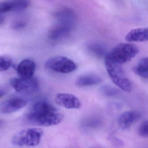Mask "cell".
<instances>
[{"instance_id":"cell-1","label":"cell","mask_w":148,"mask_h":148,"mask_svg":"<svg viewBox=\"0 0 148 148\" xmlns=\"http://www.w3.org/2000/svg\"><path fill=\"white\" fill-rule=\"evenodd\" d=\"M64 118V115L58 112L53 105L44 100L34 103L26 116L27 120L30 123L42 126L58 124Z\"/></svg>"},{"instance_id":"cell-2","label":"cell","mask_w":148,"mask_h":148,"mask_svg":"<svg viewBox=\"0 0 148 148\" xmlns=\"http://www.w3.org/2000/svg\"><path fill=\"white\" fill-rule=\"evenodd\" d=\"M139 52L137 46L132 43H120L107 53L104 58L119 64L127 63Z\"/></svg>"},{"instance_id":"cell-3","label":"cell","mask_w":148,"mask_h":148,"mask_svg":"<svg viewBox=\"0 0 148 148\" xmlns=\"http://www.w3.org/2000/svg\"><path fill=\"white\" fill-rule=\"evenodd\" d=\"M105 66L109 77L116 86L127 92H130L132 86L121 64L104 58Z\"/></svg>"},{"instance_id":"cell-4","label":"cell","mask_w":148,"mask_h":148,"mask_svg":"<svg viewBox=\"0 0 148 148\" xmlns=\"http://www.w3.org/2000/svg\"><path fill=\"white\" fill-rule=\"evenodd\" d=\"M44 134L40 128H27L20 131L12 139L14 145L18 146H35L38 145Z\"/></svg>"},{"instance_id":"cell-5","label":"cell","mask_w":148,"mask_h":148,"mask_svg":"<svg viewBox=\"0 0 148 148\" xmlns=\"http://www.w3.org/2000/svg\"><path fill=\"white\" fill-rule=\"evenodd\" d=\"M46 68L53 71L69 73L77 69L76 64L71 60L64 56H56L48 59L45 63Z\"/></svg>"},{"instance_id":"cell-6","label":"cell","mask_w":148,"mask_h":148,"mask_svg":"<svg viewBox=\"0 0 148 148\" xmlns=\"http://www.w3.org/2000/svg\"><path fill=\"white\" fill-rule=\"evenodd\" d=\"M10 84L17 92L22 93H32L38 91L39 84L37 78L15 77L10 80Z\"/></svg>"},{"instance_id":"cell-7","label":"cell","mask_w":148,"mask_h":148,"mask_svg":"<svg viewBox=\"0 0 148 148\" xmlns=\"http://www.w3.org/2000/svg\"><path fill=\"white\" fill-rule=\"evenodd\" d=\"M55 102L58 105L68 109H79L81 104L77 97L69 93H60L56 95Z\"/></svg>"},{"instance_id":"cell-8","label":"cell","mask_w":148,"mask_h":148,"mask_svg":"<svg viewBox=\"0 0 148 148\" xmlns=\"http://www.w3.org/2000/svg\"><path fill=\"white\" fill-rule=\"evenodd\" d=\"M27 104V101L24 99L12 98L1 103L0 106L1 112L4 114L13 113L25 107Z\"/></svg>"},{"instance_id":"cell-9","label":"cell","mask_w":148,"mask_h":148,"mask_svg":"<svg viewBox=\"0 0 148 148\" xmlns=\"http://www.w3.org/2000/svg\"><path fill=\"white\" fill-rule=\"evenodd\" d=\"M141 117L139 112L136 110L125 111L119 115L118 119V124L123 130L130 129L132 125L137 122Z\"/></svg>"},{"instance_id":"cell-10","label":"cell","mask_w":148,"mask_h":148,"mask_svg":"<svg viewBox=\"0 0 148 148\" xmlns=\"http://www.w3.org/2000/svg\"><path fill=\"white\" fill-rule=\"evenodd\" d=\"M57 25L72 30L76 21L75 14L69 9H62L56 14Z\"/></svg>"},{"instance_id":"cell-11","label":"cell","mask_w":148,"mask_h":148,"mask_svg":"<svg viewBox=\"0 0 148 148\" xmlns=\"http://www.w3.org/2000/svg\"><path fill=\"white\" fill-rule=\"evenodd\" d=\"M29 5L27 0H11L3 1L0 4V12L5 13L11 11H20L26 8Z\"/></svg>"},{"instance_id":"cell-12","label":"cell","mask_w":148,"mask_h":148,"mask_svg":"<svg viewBox=\"0 0 148 148\" xmlns=\"http://www.w3.org/2000/svg\"><path fill=\"white\" fill-rule=\"evenodd\" d=\"M36 67V64L34 61L27 59L22 60L18 64L16 71L20 77H33Z\"/></svg>"},{"instance_id":"cell-13","label":"cell","mask_w":148,"mask_h":148,"mask_svg":"<svg viewBox=\"0 0 148 148\" xmlns=\"http://www.w3.org/2000/svg\"><path fill=\"white\" fill-rule=\"evenodd\" d=\"M103 81L102 78L93 73H86L79 76L76 80V85L79 87H86L97 85Z\"/></svg>"},{"instance_id":"cell-14","label":"cell","mask_w":148,"mask_h":148,"mask_svg":"<svg viewBox=\"0 0 148 148\" xmlns=\"http://www.w3.org/2000/svg\"><path fill=\"white\" fill-rule=\"evenodd\" d=\"M128 42H145L148 41V27L131 30L125 36Z\"/></svg>"},{"instance_id":"cell-15","label":"cell","mask_w":148,"mask_h":148,"mask_svg":"<svg viewBox=\"0 0 148 148\" xmlns=\"http://www.w3.org/2000/svg\"><path fill=\"white\" fill-rule=\"evenodd\" d=\"M71 31L68 28L57 25L50 32L49 38L52 40H59L68 36Z\"/></svg>"},{"instance_id":"cell-16","label":"cell","mask_w":148,"mask_h":148,"mask_svg":"<svg viewBox=\"0 0 148 148\" xmlns=\"http://www.w3.org/2000/svg\"><path fill=\"white\" fill-rule=\"evenodd\" d=\"M87 48L92 54L98 58H105L107 54L105 47L99 43H90L87 46Z\"/></svg>"},{"instance_id":"cell-17","label":"cell","mask_w":148,"mask_h":148,"mask_svg":"<svg viewBox=\"0 0 148 148\" xmlns=\"http://www.w3.org/2000/svg\"><path fill=\"white\" fill-rule=\"evenodd\" d=\"M100 92L104 96L108 97H115L120 92L118 89L109 85L102 86L100 88Z\"/></svg>"},{"instance_id":"cell-18","label":"cell","mask_w":148,"mask_h":148,"mask_svg":"<svg viewBox=\"0 0 148 148\" xmlns=\"http://www.w3.org/2000/svg\"><path fill=\"white\" fill-rule=\"evenodd\" d=\"M13 60L7 56H1L0 58V71H5L12 65Z\"/></svg>"},{"instance_id":"cell-19","label":"cell","mask_w":148,"mask_h":148,"mask_svg":"<svg viewBox=\"0 0 148 148\" xmlns=\"http://www.w3.org/2000/svg\"><path fill=\"white\" fill-rule=\"evenodd\" d=\"M133 71L139 77L148 79V70L143 68L138 65L133 67Z\"/></svg>"},{"instance_id":"cell-20","label":"cell","mask_w":148,"mask_h":148,"mask_svg":"<svg viewBox=\"0 0 148 148\" xmlns=\"http://www.w3.org/2000/svg\"><path fill=\"white\" fill-rule=\"evenodd\" d=\"M138 134L141 136L148 137V120L144 121L138 128Z\"/></svg>"},{"instance_id":"cell-21","label":"cell","mask_w":148,"mask_h":148,"mask_svg":"<svg viewBox=\"0 0 148 148\" xmlns=\"http://www.w3.org/2000/svg\"><path fill=\"white\" fill-rule=\"evenodd\" d=\"M138 65L148 70V57L141 59L139 61Z\"/></svg>"},{"instance_id":"cell-22","label":"cell","mask_w":148,"mask_h":148,"mask_svg":"<svg viewBox=\"0 0 148 148\" xmlns=\"http://www.w3.org/2000/svg\"><path fill=\"white\" fill-rule=\"evenodd\" d=\"M25 25V23H23V22H18V23H16L15 25H14V27L16 29L21 28L24 27Z\"/></svg>"}]
</instances>
